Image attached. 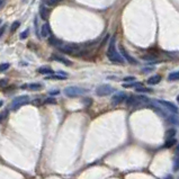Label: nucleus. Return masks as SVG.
Here are the masks:
<instances>
[{
  "label": "nucleus",
  "instance_id": "obj_38",
  "mask_svg": "<svg viewBox=\"0 0 179 179\" xmlns=\"http://www.w3.org/2000/svg\"><path fill=\"white\" fill-rule=\"evenodd\" d=\"M34 105H37V106H40V105H41V100H38V99L34 100Z\"/></svg>",
  "mask_w": 179,
  "mask_h": 179
},
{
  "label": "nucleus",
  "instance_id": "obj_36",
  "mask_svg": "<svg viewBox=\"0 0 179 179\" xmlns=\"http://www.w3.org/2000/svg\"><path fill=\"white\" fill-rule=\"evenodd\" d=\"M175 153H176V156H177V157H179V143L177 144V146H176Z\"/></svg>",
  "mask_w": 179,
  "mask_h": 179
},
{
  "label": "nucleus",
  "instance_id": "obj_2",
  "mask_svg": "<svg viewBox=\"0 0 179 179\" xmlns=\"http://www.w3.org/2000/svg\"><path fill=\"white\" fill-rule=\"evenodd\" d=\"M64 95L69 98H75L79 97V96H82L85 93H88V90L85 89V88H80V87L77 86H71V87H67L64 89Z\"/></svg>",
  "mask_w": 179,
  "mask_h": 179
},
{
  "label": "nucleus",
  "instance_id": "obj_24",
  "mask_svg": "<svg viewBox=\"0 0 179 179\" xmlns=\"http://www.w3.org/2000/svg\"><path fill=\"white\" fill-rule=\"evenodd\" d=\"M45 79H47V80H50V79H55V80H65V75H47Z\"/></svg>",
  "mask_w": 179,
  "mask_h": 179
},
{
  "label": "nucleus",
  "instance_id": "obj_21",
  "mask_svg": "<svg viewBox=\"0 0 179 179\" xmlns=\"http://www.w3.org/2000/svg\"><path fill=\"white\" fill-rule=\"evenodd\" d=\"M61 2H62V0H47V1H46V5L50 6V7H55V6H58V5L61 4Z\"/></svg>",
  "mask_w": 179,
  "mask_h": 179
},
{
  "label": "nucleus",
  "instance_id": "obj_34",
  "mask_svg": "<svg viewBox=\"0 0 179 179\" xmlns=\"http://www.w3.org/2000/svg\"><path fill=\"white\" fill-rule=\"evenodd\" d=\"M6 28H7V26L6 25H2V26L0 27V37L4 35V33L6 32Z\"/></svg>",
  "mask_w": 179,
  "mask_h": 179
},
{
  "label": "nucleus",
  "instance_id": "obj_12",
  "mask_svg": "<svg viewBox=\"0 0 179 179\" xmlns=\"http://www.w3.org/2000/svg\"><path fill=\"white\" fill-rule=\"evenodd\" d=\"M50 14H51V11L46 6H41L40 7V16H41V18L43 20H47L50 17Z\"/></svg>",
  "mask_w": 179,
  "mask_h": 179
},
{
  "label": "nucleus",
  "instance_id": "obj_42",
  "mask_svg": "<svg viewBox=\"0 0 179 179\" xmlns=\"http://www.w3.org/2000/svg\"><path fill=\"white\" fill-rule=\"evenodd\" d=\"M164 179H172V177H171V176H168L167 178H164Z\"/></svg>",
  "mask_w": 179,
  "mask_h": 179
},
{
  "label": "nucleus",
  "instance_id": "obj_37",
  "mask_svg": "<svg viewBox=\"0 0 179 179\" xmlns=\"http://www.w3.org/2000/svg\"><path fill=\"white\" fill-rule=\"evenodd\" d=\"M108 38H109V36H108V35H107V36H106V37H105L104 40H103V41H101V45L106 44V43H107V40H108Z\"/></svg>",
  "mask_w": 179,
  "mask_h": 179
},
{
  "label": "nucleus",
  "instance_id": "obj_29",
  "mask_svg": "<svg viewBox=\"0 0 179 179\" xmlns=\"http://www.w3.org/2000/svg\"><path fill=\"white\" fill-rule=\"evenodd\" d=\"M7 85H8V80H7V79H0V87H1V88L7 87Z\"/></svg>",
  "mask_w": 179,
  "mask_h": 179
},
{
  "label": "nucleus",
  "instance_id": "obj_5",
  "mask_svg": "<svg viewBox=\"0 0 179 179\" xmlns=\"http://www.w3.org/2000/svg\"><path fill=\"white\" fill-rule=\"evenodd\" d=\"M114 88L109 85H100L96 88V95L99 96V97H106V96H109L114 93Z\"/></svg>",
  "mask_w": 179,
  "mask_h": 179
},
{
  "label": "nucleus",
  "instance_id": "obj_23",
  "mask_svg": "<svg viewBox=\"0 0 179 179\" xmlns=\"http://www.w3.org/2000/svg\"><path fill=\"white\" fill-rule=\"evenodd\" d=\"M172 170L174 171H178L179 170V157L176 156L175 159H174V167H172Z\"/></svg>",
  "mask_w": 179,
  "mask_h": 179
},
{
  "label": "nucleus",
  "instance_id": "obj_9",
  "mask_svg": "<svg viewBox=\"0 0 179 179\" xmlns=\"http://www.w3.org/2000/svg\"><path fill=\"white\" fill-rule=\"evenodd\" d=\"M43 88L41 83L38 82H32V83H25L22 86V89H28L32 90V91H37V90H41Z\"/></svg>",
  "mask_w": 179,
  "mask_h": 179
},
{
  "label": "nucleus",
  "instance_id": "obj_13",
  "mask_svg": "<svg viewBox=\"0 0 179 179\" xmlns=\"http://www.w3.org/2000/svg\"><path fill=\"white\" fill-rule=\"evenodd\" d=\"M168 123L172 124V125H176V126H179V117L177 114H172V113H170L168 116V118L166 119Z\"/></svg>",
  "mask_w": 179,
  "mask_h": 179
},
{
  "label": "nucleus",
  "instance_id": "obj_8",
  "mask_svg": "<svg viewBox=\"0 0 179 179\" xmlns=\"http://www.w3.org/2000/svg\"><path fill=\"white\" fill-rule=\"evenodd\" d=\"M118 49L121 50V53H122V55H123V58L125 60H127V62L131 64H138V61L133 58V56H131L128 53H127V51L125 49H124V46L123 45H119L118 46Z\"/></svg>",
  "mask_w": 179,
  "mask_h": 179
},
{
  "label": "nucleus",
  "instance_id": "obj_26",
  "mask_svg": "<svg viewBox=\"0 0 179 179\" xmlns=\"http://www.w3.org/2000/svg\"><path fill=\"white\" fill-rule=\"evenodd\" d=\"M43 104H51V105H55L56 104V99L53 97H49L46 98L44 101H43Z\"/></svg>",
  "mask_w": 179,
  "mask_h": 179
},
{
  "label": "nucleus",
  "instance_id": "obj_19",
  "mask_svg": "<svg viewBox=\"0 0 179 179\" xmlns=\"http://www.w3.org/2000/svg\"><path fill=\"white\" fill-rule=\"evenodd\" d=\"M168 80L169 81H178L179 80V71L171 72V73L168 75Z\"/></svg>",
  "mask_w": 179,
  "mask_h": 179
},
{
  "label": "nucleus",
  "instance_id": "obj_18",
  "mask_svg": "<svg viewBox=\"0 0 179 179\" xmlns=\"http://www.w3.org/2000/svg\"><path fill=\"white\" fill-rule=\"evenodd\" d=\"M142 86V82H135V81H132V82H124L123 83V87L124 88H138V87H141Z\"/></svg>",
  "mask_w": 179,
  "mask_h": 179
},
{
  "label": "nucleus",
  "instance_id": "obj_44",
  "mask_svg": "<svg viewBox=\"0 0 179 179\" xmlns=\"http://www.w3.org/2000/svg\"><path fill=\"white\" fill-rule=\"evenodd\" d=\"M1 23H2V20H1V19H0V24H1Z\"/></svg>",
  "mask_w": 179,
  "mask_h": 179
},
{
  "label": "nucleus",
  "instance_id": "obj_31",
  "mask_svg": "<svg viewBox=\"0 0 179 179\" xmlns=\"http://www.w3.org/2000/svg\"><path fill=\"white\" fill-rule=\"evenodd\" d=\"M135 78L133 77V75H130V77H126V78H123V81L124 82H132L134 81Z\"/></svg>",
  "mask_w": 179,
  "mask_h": 179
},
{
  "label": "nucleus",
  "instance_id": "obj_6",
  "mask_svg": "<svg viewBox=\"0 0 179 179\" xmlns=\"http://www.w3.org/2000/svg\"><path fill=\"white\" fill-rule=\"evenodd\" d=\"M157 103H158V104H160L161 106H162L164 109H167L168 112L172 113V114H177V115L179 114V111H178V108H177V106H176V105H174L172 103H170V101L157 100Z\"/></svg>",
  "mask_w": 179,
  "mask_h": 179
},
{
  "label": "nucleus",
  "instance_id": "obj_25",
  "mask_svg": "<svg viewBox=\"0 0 179 179\" xmlns=\"http://www.w3.org/2000/svg\"><path fill=\"white\" fill-rule=\"evenodd\" d=\"M136 89V91L138 93H152V90L151 89H149V88H144V87H138V88H135Z\"/></svg>",
  "mask_w": 179,
  "mask_h": 179
},
{
  "label": "nucleus",
  "instance_id": "obj_14",
  "mask_svg": "<svg viewBox=\"0 0 179 179\" xmlns=\"http://www.w3.org/2000/svg\"><path fill=\"white\" fill-rule=\"evenodd\" d=\"M161 81V77L159 75H151L148 80H146V83L150 85V86H154V85H158L159 82Z\"/></svg>",
  "mask_w": 179,
  "mask_h": 179
},
{
  "label": "nucleus",
  "instance_id": "obj_41",
  "mask_svg": "<svg viewBox=\"0 0 179 179\" xmlns=\"http://www.w3.org/2000/svg\"><path fill=\"white\" fill-rule=\"evenodd\" d=\"M2 105H4V101H2V100H0V107H1Z\"/></svg>",
  "mask_w": 179,
  "mask_h": 179
},
{
  "label": "nucleus",
  "instance_id": "obj_3",
  "mask_svg": "<svg viewBox=\"0 0 179 179\" xmlns=\"http://www.w3.org/2000/svg\"><path fill=\"white\" fill-rule=\"evenodd\" d=\"M59 50L62 53H65V54H70V55L75 56L77 53L80 52V45L79 44H65V45H61L59 47Z\"/></svg>",
  "mask_w": 179,
  "mask_h": 179
},
{
  "label": "nucleus",
  "instance_id": "obj_30",
  "mask_svg": "<svg viewBox=\"0 0 179 179\" xmlns=\"http://www.w3.org/2000/svg\"><path fill=\"white\" fill-rule=\"evenodd\" d=\"M82 101H83V104L86 105V106H90V105L93 104V100H91L90 98H83Z\"/></svg>",
  "mask_w": 179,
  "mask_h": 179
},
{
  "label": "nucleus",
  "instance_id": "obj_33",
  "mask_svg": "<svg viewBox=\"0 0 179 179\" xmlns=\"http://www.w3.org/2000/svg\"><path fill=\"white\" fill-rule=\"evenodd\" d=\"M142 59L146 60V61H151V60H154V56L153 55H144V56H142Z\"/></svg>",
  "mask_w": 179,
  "mask_h": 179
},
{
  "label": "nucleus",
  "instance_id": "obj_16",
  "mask_svg": "<svg viewBox=\"0 0 179 179\" xmlns=\"http://www.w3.org/2000/svg\"><path fill=\"white\" fill-rule=\"evenodd\" d=\"M37 72L41 75H51V73H53V70L50 67H41L38 68Z\"/></svg>",
  "mask_w": 179,
  "mask_h": 179
},
{
  "label": "nucleus",
  "instance_id": "obj_1",
  "mask_svg": "<svg viewBox=\"0 0 179 179\" xmlns=\"http://www.w3.org/2000/svg\"><path fill=\"white\" fill-rule=\"evenodd\" d=\"M106 55H107L109 61L113 62V63H121V64L124 63V58L117 52V49H116V38L114 36L109 41L108 49H107Z\"/></svg>",
  "mask_w": 179,
  "mask_h": 179
},
{
  "label": "nucleus",
  "instance_id": "obj_28",
  "mask_svg": "<svg viewBox=\"0 0 179 179\" xmlns=\"http://www.w3.org/2000/svg\"><path fill=\"white\" fill-rule=\"evenodd\" d=\"M28 34H30V30H25L20 34V40H25V38L28 36Z\"/></svg>",
  "mask_w": 179,
  "mask_h": 179
},
{
  "label": "nucleus",
  "instance_id": "obj_10",
  "mask_svg": "<svg viewBox=\"0 0 179 179\" xmlns=\"http://www.w3.org/2000/svg\"><path fill=\"white\" fill-rule=\"evenodd\" d=\"M51 59L55 60V61H58V62H60V63L64 64V65H67V67H70V65H72V62H71L70 60L65 59V58H63V56L58 55V54H53V55L51 56Z\"/></svg>",
  "mask_w": 179,
  "mask_h": 179
},
{
  "label": "nucleus",
  "instance_id": "obj_11",
  "mask_svg": "<svg viewBox=\"0 0 179 179\" xmlns=\"http://www.w3.org/2000/svg\"><path fill=\"white\" fill-rule=\"evenodd\" d=\"M51 27H50L49 23H45L43 24V26L41 28V36L42 37H50L51 36Z\"/></svg>",
  "mask_w": 179,
  "mask_h": 179
},
{
  "label": "nucleus",
  "instance_id": "obj_32",
  "mask_svg": "<svg viewBox=\"0 0 179 179\" xmlns=\"http://www.w3.org/2000/svg\"><path fill=\"white\" fill-rule=\"evenodd\" d=\"M98 41H99V40H96V41H89L88 43H86L85 45H87V46H93V45L97 44Z\"/></svg>",
  "mask_w": 179,
  "mask_h": 179
},
{
  "label": "nucleus",
  "instance_id": "obj_27",
  "mask_svg": "<svg viewBox=\"0 0 179 179\" xmlns=\"http://www.w3.org/2000/svg\"><path fill=\"white\" fill-rule=\"evenodd\" d=\"M9 67H10V64L9 63H1L0 64V72L6 71L7 69H9Z\"/></svg>",
  "mask_w": 179,
  "mask_h": 179
},
{
  "label": "nucleus",
  "instance_id": "obj_40",
  "mask_svg": "<svg viewBox=\"0 0 179 179\" xmlns=\"http://www.w3.org/2000/svg\"><path fill=\"white\" fill-rule=\"evenodd\" d=\"M59 93V90H55V91H50V95H58Z\"/></svg>",
  "mask_w": 179,
  "mask_h": 179
},
{
  "label": "nucleus",
  "instance_id": "obj_35",
  "mask_svg": "<svg viewBox=\"0 0 179 179\" xmlns=\"http://www.w3.org/2000/svg\"><path fill=\"white\" fill-rule=\"evenodd\" d=\"M7 111H6V112H4V113H1V114H0V123H1V122H2V119L5 118V117H6V115H7Z\"/></svg>",
  "mask_w": 179,
  "mask_h": 179
},
{
  "label": "nucleus",
  "instance_id": "obj_17",
  "mask_svg": "<svg viewBox=\"0 0 179 179\" xmlns=\"http://www.w3.org/2000/svg\"><path fill=\"white\" fill-rule=\"evenodd\" d=\"M176 143H177V140H176L175 138L167 139V140H166V142H164L163 146H164V148H167V149H169V148H172V146H175Z\"/></svg>",
  "mask_w": 179,
  "mask_h": 179
},
{
  "label": "nucleus",
  "instance_id": "obj_4",
  "mask_svg": "<svg viewBox=\"0 0 179 179\" xmlns=\"http://www.w3.org/2000/svg\"><path fill=\"white\" fill-rule=\"evenodd\" d=\"M28 101H30V96H27V95L18 96V97H16L15 99L12 100V103H11V109H12V111H17V109H19L22 106L26 105Z\"/></svg>",
  "mask_w": 179,
  "mask_h": 179
},
{
  "label": "nucleus",
  "instance_id": "obj_20",
  "mask_svg": "<svg viewBox=\"0 0 179 179\" xmlns=\"http://www.w3.org/2000/svg\"><path fill=\"white\" fill-rule=\"evenodd\" d=\"M176 133H177V131L176 128H169L167 132H166V138L167 139H171V138H175Z\"/></svg>",
  "mask_w": 179,
  "mask_h": 179
},
{
  "label": "nucleus",
  "instance_id": "obj_39",
  "mask_svg": "<svg viewBox=\"0 0 179 179\" xmlns=\"http://www.w3.org/2000/svg\"><path fill=\"white\" fill-rule=\"evenodd\" d=\"M5 4H6V0H0V8L2 7Z\"/></svg>",
  "mask_w": 179,
  "mask_h": 179
},
{
  "label": "nucleus",
  "instance_id": "obj_43",
  "mask_svg": "<svg viewBox=\"0 0 179 179\" xmlns=\"http://www.w3.org/2000/svg\"><path fill=\"white\" fill-rule=\"evenodd\" d=\"M177 101H178V104H179V95L177 96Z\"/></svg>",
  "mask_w": 179,
  "mask_h": 179
},
{
  "label": "nucleus",
  "instance_id": "obj_15",
  "mask_svg": "<svg viewBox=\"0 0 179 179\" xmlns=\"http://www.w3.org/2000/svg\"><path fill=\"white\" fill-rule=\"evenodd\" d=\"M49 44L52 45V46H55V47H60L61 45H62V41L61 40H59L58 37H55V36H50L49 37Z\"/></svg>",
  "mask_w": 179,
  "mask_h": 179
},
{
  "label": "nucleus",
  "instance_id": "obj_22",
  "mask_svg": "<svg viewBox=\"0 0 179 179\" xmlns=\"http://www.w3.org/2000/svg\"><path fill=\"white\" fill-rule=\"evenodd\" d=\"M19 26H20V22H18V20H16V22L12 23V25H11V27H10V33H15L16 30L19 28Z\"/></svg>",
  "mask_w": 179,
  "mask_h": 179
},
{
  "label": "nucleus",
  "instance_id": "obj_7",
  "mask_svg": "<svg viewBox=\"0 0 179 179\" xmlns=\"http://www.w3.org/2000/svg\"><path fill=\"white\" fill-rule=\"evenodd\" d=\"M126 97H127V95L125 93H123V91H118V93H116L112 97V104L114 105V106L121 105L123 101H125Z\"/></svg>",
  "mask_w": 179,
  "mask_h": 179
}]
</instances>
